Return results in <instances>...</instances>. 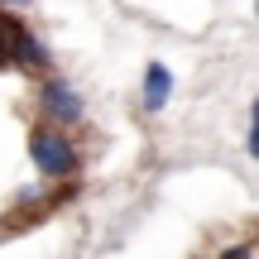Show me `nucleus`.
Returning a JSON list of instances; mask_svg holds the SVG:
<instances>
[{"label": "nucleus", "instance_id": "nucleus-1", "mask_svg": "<svg viewBox=\"0 0 259 259\" xmlns=\"http://www.w3.org/2000/svg\"><path fill=\"white\" fill-rule=\"evenodd\" d=\"M29 158H34V168L48 183H63V178H72L77 168H82L77 144L67 135H58V130H34V135H29Z\"/></svg>", "mask_w": 259, "mask_h": 259}, {"label": "nucleus", "instance_id": "nucleus-2", "mask_svg": "<svg viewBox=\"0 0 259 259\" xmlns=\"http://www.w3.org/2000/svg\"><path fill=\"white\" fill-rule=\"evenodd\" d=\"M38 101H44V115H48V120H58V125H77V120L87 115L82 96H77L63 77H48L44 92H38Z\"/></svg>", "mask_w": 259, "mask_h": 259}, {"label": "nucleus", "instance_id": "nucleus-3", "mask_svg": "<svg viewBox=\"0 0 259 259\" xmlns=\"http://www.w3.org/2000/svg\"><path fill=\"white\" fill-rule=\"evenodd\" d=\"M10 63L24 67V72H48V48L38 44L34 29L24 24H10Z\"/></svg>", "mask_w": 259, "mask_h": 259}, {"label": "nucleus", "instance_id": "nucleus-4", "mask_svg": "<svg viewBox=\"0 0 259 259\" xmlns=\"http://www.w3.org/2000/svg\"><path fill=\"white\" fill-rule=\"evenodd\" d=\"M168 96H173V72H168L163 63H149L144 67V111L158 115L168 106Z\"/></svg>", "mask_w": 259, "mask_h": 259}, {"label": "nucleus", "instance_id": "nucleus-5", "mask_svg": "<svg viewBox=\"0 0 259 259\" xmlns=\"http://www.w3.org/2000/svg\"><path fill=\"white\" fill-rule=\"evenodd\" d=\"M0 67H10V19L0 15Z\"/></svg>", "mask_w": 259, "mask_h": 259}, {"label": "nucleus", "instance_id": "nucleus-6", "mask_svg": "<svg viewBox=\"0 0 259 259\" xmlns=\"http://www.w3.org/2000/svg\"><path fill=\"white\" fill-rule=\"evenodd\" d=\"M245 144H250V158H259V106H254V120H250V139H245Z\"/></svg>", "mask_w": 259, "mask_h": 259}, {"label": "nucleus", "instance_id": "nucleus-7", "mask_svg": "<svg viewBox=\"0 0 259 259\" xmlns=\"http://www.w3.org/2000/svg\"><path fill=\"white\" fill-rule=\"evenodd\" d=\"M221 259H254V250H250V245H231Z\"/></svg>", "mask_w": 259, "mask_h": 259}, {"label": "nucleus", "instance_id": "nucleus-8", "mask_svg": "<svg viewBox=\"0 0 259 259\" xmlns=\"http://www.w3.org/2000/svg\"><path fill=\"white\" fill-rule=\"evenodd\" d=\"M0 5H15V10H19V5H29V0H0Z\"/></svg>", "mask_w": 259, "mask_h": 259}, {"label": "nucleus", "instance_id": "nucleus-9", "mask_svg": "<svg viewBox=\"0 0 259 259\" xmlns=\"http://www.w3.org/2000/svg\"><path fill=\"white\" fill-rule=\"evenodd\" d=\"M254 15H259V5H254Z\"/></svg>", "mask_w": 259, "mask_h": 259}]
</instances>
